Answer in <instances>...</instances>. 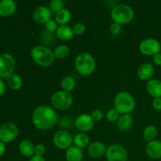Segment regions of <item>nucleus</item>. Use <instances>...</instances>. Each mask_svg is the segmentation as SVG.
<instances>
[{
	"label": "nucleus",
	"mask_w": 161,
	"mask_h": 161,
	"mask_svg": "<svg viewBox=\"0 0 161 161\" xmlns=\"http://www.w3.org/2000/svg\"><path fill=\"white\" fill-rule=\"evenodd\" d=\"M58 121V115L48 105H39L32 114L33 124L39 130H48L53 127Z\"/></svg>",
	"instance_id": "obj_1"
},
{
	"label": "nucleus",
	"mask_w": 161,
	"mask_h": 161,
	"mask_svg": "<svg viewBox=\"0 0 161 161\" xmlns=\"http://www.w3.org/2000/svg\"><path fill=\"white\" fill-rule=\"evenodd\" d=\"M148 93L154 98L161 97V81L158 80H150L146 84Z\"/></svg>",
	"instance_id": "obj_17"
},
{
	"label": "nucleus",
	"mask_w": 161,
	"mask_h": 161,
	"mask_svg": "<svg viewBox=\"0 0 161 161\" xmlns=\"http://www.w3.org/2000/svg\"><path fill=\"white\" fill-rule=\"evenodd\" d=\"M75 80L71 76H65L61 80V86L64 89V91L70 92L75 88Z\"/></svg>",
	"instance_id": "obj_29"
},
{
	"label": "nucleus",
	"mask_w": 161,
	"mask_h": 161,
	"mask_svg": "<svg viewBox=\"0 0 161 161\" xmlns=\"http://www.w3.org/2000/svg\"><path fill=\"white\" fill-rule=\"evenodd\" d=\"M72 96L69 92L65 91H58L51 97V104L58 110H66L72 104Z\"/></svg>",
	"instance_id": "obj_6"
},
{
	"label": "nucleus",
	"mask_w": 161,
	"mask_h": 161,
	"mask_svg": "<svg viewBox=\"0 0 161 161\" xmlns=\"http://www.w3.org/2000/svg\"><path fill=\"white\" fill-rule=\"evenodd\" d=\"M106 152L105 145L100 142H95L90 145L88 148V153L90 157L94 159H98L102 157Z\"/></svg>",
	"instance_id": "obj_16"
},
{
	"label": "nucleus",
	"mask_w": 161,
	"mask_h": 161,
	"mask_svg": "<svg viewBox=\"0 0 161 161\" xmlns=\"http://www.w3.org/2000/svg\"><path fill=\"white\" fill-rule=\"evenodd\" d=\"M5 91H6V86H5L4 82L0 78V97L4 94Z\"/></svg>",
	"instance_id": "obj_39"
},
{
	"label": "nucleus",
	"mask_w": 161,
	"mask_h": 161,
	"mask_svg": "<svg viewBox=\"0 0 161 161\" xmlns=\"http://www.w3.org/2000/svg\"><path fill=\"white\" fill-rule=\"evenodd\" d=\"M108 161H127V153L125 148L118 144L110 146L105 152Z\"/></svg>",
	"instance_id": "obj_8"
},
{
	"label": "nucleus",
	"mask_w": 161,
	"mask_h": 161,
	"mask_svg": "<svg viewBox=\"0 0 161 161\" xmlns=\"http://www.w3.org/2000/svg\"><path fill=\"white\" fill-rule=\"evenodd\" d=\"M45 27H46V30L50 32H54L56 31V29H58L57 28V22L54 21L53 20H49L47 23L45 24Z\"/></svg>",
	"instance_id": "obj_32"
},
{
	"label": "nucleus",
	"mask_w": 161,
	"mask_h": 161,
	"mask_svg": "<svg viewBox=\"0 0 161 161\" xmlns=\"http://www.w3.org/2000/svg\"><path fill=\"white\" fill-rule=\"evenodd\" d=\"M157 136V129L154 126H148L143 130V138L148 142L154 141Z\"/></svg>",
	"instance_id": "obj_25"
},
{
	"label": "nucleus",
	"mask_w": 161,
	"mask_h": 161,
	"mask_svg": "<svg viewBox=\"0 0 161 161\" xmlns=\"http://www.w3.org/2000/svg\"><path fill=\"white\" fill-rule=\"evenodd\" d=\"M51 17V11L47 6H39L36 8L33 14L35 21L39 24H46Z\"/></svg>",
	"instance_id": "obj_13"
},
{
	"label": "nucleus",
	"mask_w": 161,
	"mask_h": 161,
	"mask_svg": "<svg viewBox=\"0 0 161 161\" xmlns=\"http://www.w3.org/2000/svg\"><path fill=\"white\" fill-rule=\"evenodd\" d=\"M146 153L152 159H160L161 158V142L154 141L150 142L146 145Z\"/></svg>",
	"instance_id": "obj_15"
},
{
	"label": "nucleus",
	"mask_w": 161,
	"mask_h": 161,
	"mask_svg": "<svg viewBox=\"0 0 161 161\" xmlns=\"http://www.w3.org/2000/svg\"><path fill=\"white\" fill-rule=\"evenodd\" d=\"M153 61L157 65H161V54L160 53H157V54L154 55L153 57Z\"/></svg>",
	"instance_id": "obj_38"
},
{
	"label": "nucleus",
	"mask_w": 161,
	"mask_h": 161,
	"mask_svg": "<svg viewBox=\"0 0 161 161\" xmlns=\"http://www.w3.org/2000/svg\"><path fill=\"white\" fill-rule=\"evenodd\" d=\"M5 151H6V145L4 142L0 141V157L5 153Z\"/></svg>",
	"instance_id": "obj_40"
},
{
	"label": "nucleus",
	"mask_w": 161,
	"mask_h": 161,
	"mask_svg": "<svg viewBox=\"0 0 161 161\" xmlns=\"http://www.w3.org/2000/svg\"><path fill=\"white\" fill-rule=\"evenodd\" d=\"M41 41L46 44V45H53L56 42V36L53 32H50L48 31H44L41 35Z\"/></svg>",
	"instance_id": "obj_28"
},
{
	"label": "nucleus",
	"mask_w": 161,
	"mask_h": 161,
	"mask_svg": "<svg viewBox=\"0 0 161 161\" xmlns=\"http://www.w3.org/2000/svg\"><path fill=\"white\" fill-rule=\"evenodd\" d=\"M53 52L55 58L62 59V58H65L69 56L70 50H69V47H67V46L60 45L57 47Z\"/></svg>",
	"instance_id": "obj_27"
},
{
	"label": "nucleus",
	"mask_w": 161,
	"mask_h": 161,
	"mask_svg": "<svg viewBox=\"0 0 161 161\" xmlns=\"http://www.w3.org/2000/svg\"><path fill=\"white\" fill-rule=\"evenodd\" d=\"M31 57L36 64L43 67L50 65L54 61L53 52L44 46H36L31 50Z\"/></svg>",
	"instance_id": "obj_2"
},
{
	"label": "nucleus",
	"mask_w": 161,
	"mask_h": 161,
	"mask_svg": "<svg viewBox=\"0 0 161 161\" xmlns=\"http://www.w3.org/2000/svg\"><path fill=\"white\" fill-rule=\"evenodd\" d=\"M75 125L77 129L81 131H88L94 127V120L90 115L83 114L76 118Z\"/></svg>",
	"instance_id": "obj_12"
},
{
	"label": "nucleus",
	"mask_w": 161,
	"mask_h": 161,
	"mask_svg": "<svg viewBox=\"0 0 161 161\" xmlns=\"http://www.w3.org/2000/svg\"><path fill=\"white\" fill-rule=\"evenodd\" d=\"M139 50L146 55H156L160 51V44L157 39L149 38L140 43Z\"/></svg>",
	"instance_id": "obj_10"
},
{
	"label": "nucleus",
	"mask_w": 161,
	"mask_h": 161,
	"mask_svg": "<svg viewBox=\"0 0 161 161\" xmlns=\"http://www.w3.org/2000/svg\"><path fill=\"white\" fill-rule=\"evenodd\" d=\"M153 107L156 110H161V97L154 98L153 101Z\"/></svg>",
	"instance_id": "obj_37"
},
{
	"label": "nucleus",
	"mask_w": 161,
	"mask_h": 161,
	"mask_svg": "<svg viewBox=\"0 0 161 161\" xmlns=\"http://www.w3.org/2000/svg\"><path fill=\"white\" fill-rule=\"evenodd\" d=\"M121 30V27H120V25H118V24H113V25H111V27H110V31H111L113 34H118V33Z\"/></svg>",
	"instance_id": "obj_36"
},
{
	"label": "nucleus",
	"mask_w": 161,
	"mask_h": 161,
	"mask_svg": "<svg viewBox=\"0 0 161 161\" xmlns=\"http://www.w3.org/2000/svg\"><path fill=\"white\" fill-rule=\"evenodd\" d=\"M6 83L8 86L12 90H19L22 86V79L18 74L12 73L6 78Z\"/></svg>",
	"instance_id": "obj_22"
},
{
	"label": "nucleus",
	"mask_w": 161,
	"mask_h": 161,
	"mask_svg": "<svg viewBox=\"0 0 161 161\" xmlns=\"http://www.w3.org/2000/svg\"><path fill=\"white\" fill-rule=\"evenodd\" d=\"M45 153V147L42 144H38L35 146V154L39 157H42Z\"/></svg>",
	"instance_id": "obj_34"
},
{
	"label": "nucleus",
	"mask_w": 161,
	"mask_h": 161,
	"mask_svg": "<svg viewBox=\"0 0 161 161\" xmlns=\"http://www.w3.org/2000/svg\"><path fill=\"white\" fill-rule=\"evenodd\" d=\"M91 117L93 118L94 121H99L103 117V113L101 110L96 109L93 111L92 114H91Z\"/></svg>",
	"instance_id": "obj_35"
},
{
	"label": "nucleus",
	"mask_w": 161,
	"mask_h": 161,
	"mask_svg": "<svg viewBox=\"0 0 161 161\" xmlns=\"http://www.w3.org/2000/svg\"><path fill=\"white\" fill-rule=\"evenodd\" d=\"M17 9V4L14 0H3L0 2V16L7 17L13 15Z\"/></svg>",
	"instance_id": "obj_14"
},
{
	"label": "nucleus",
	"mask_w": 161,
	"mask_h": 161,
	"mask_svg": "<svg viewBox=\"0 0 161 161\" xmlns=\"http://www.w3.org/2000/svg\"><path fill=\"white\" fill-rule=\"evenodd\" d=\"M160 50H161V44H160Z\"/></svg>",
	"instance_id": "obj_42"
},
{
	"label": "nucleus",
	"mask_w": 161,
	"mask_h": 161,
	"mask_svg": "<svg viewBox=\"0 0 161 161\" xmlns=\"http://www.w3.org/2000/svg\"><path fill=\"white\" fill-rule=\"evenodd\" d=\"M65 157L67 161H81L83 159V152L77 146H71L66 151Z\"/></svg>",
	"instance_id": "obj_19"
},
{
	"label": "nucleus",
	"mask_w": 161,
	"mask_h": 161,
	"mask_svg": "<svg viewBox=\"0 0 161 161\" xmlns=\"http://www.w3.org/2000/svg\"><path fill=\"white\" fill-rule=\"evenodd\" d=\"M71 19V13L68 9H63L56 14V22L60 25H65Z\"/></svg>",
	"instance_id": "obj_24"
},
{
	"label": "nucleus",
	"mask_w": 161,
	"mask_h": 161,
	"mask_svg": "<svg viewBox=\"0 0 161 161\" xmlns=\"http://www.w3.org/2000/svg\"><path fill=\"white\" fill-rule=\"evenodd\" d=\"M114 105L116 110L119 113L129 114L133 111L135 106V102L133 96L128 92H119L115 97Z\"/></svg>",
	"instance_id": "obj_3"
},
{
	"label": "nucleus",
	"mask_w": 161,
	"mask_h": 161,
	"mask_svg": "<svg viewBox=\"0 0 161 161\" xmlns=\"http://www.w3.org/2000/svg\"><path fill=\"white\" fill-rule=\"evenodd\" d=\"M16 61L14 57L7 53H0V78H7L14 73Z\"/></svg>",
	"instance_id": "obj_7"
},
{
	"label": "nucleus",
	"mask_w": 161,
	"mask_h": 161,
	"mask_svg": "<svg viewBox=\"0 0 161 161\" xmlns=\"http://www.w3.org/2000/svg\"><path fill=\"white\" fill-rule=\"evenodd\" d=\"M132 124V116L130 114H124L122 115L117 120V127L120 130H127L131 127Z\"/></svg>",
	"instance_id": "obj_23"
},
{
	"label": "nucleus",
	"mask_w": 161,
	"mask_h": 161,
	"mask_svg": "<svg viewBox=\"0 0 161 161\" xmlns=\"http://www.w3.org/2000/svg\"><path fill=\"white\" fill-rule=\"evenodd\" d=\"M73 142L75 145V146L79 148H84L89 144L90 139L89 137L85 134H78L73 138Z\"/></svg>",
	"instance_id": "obj_26"
},
{
	"label": "nucleus",
	"mask_w": 161,
	"mask_h": 161,
	"mask_svg": "<svg viewBox=\"0 0 161 161\" xmlns=\"http://www.w3.org/2000/svg\"><path fill=\"white\" fill-rule=\"evenodd\" d=\"M72 30H73L74 34L81 35L83 34L85 31V30H86V27H85V25H83V23H77L74 25Z\"/></svg>",
	"instance_id": "obj_33"
},
{
	"label": "nucleus",
	"mask_w": 161,
	"mask_h": 161,
	"mask_svg": "<svg viewBox=\"0 0 161 161\" xmlns=\"http://www.w3.org/2000/svg\"><path fill=\"white\" fill-rule=\"evenodd\" d=\"M19 150L25 157H31L35 153V146L31 141L24 140L19 145Z\"/></svg>",
	"instance_id": "obj_21"
},
{
	"label": "nucleus",
	"mask_w": 161,
	"mask_h": 161,
	"mask_svg": "<svg viewBox=\"0 0 161 161\" xmlns=\"http://www.w3.org/2000/svg\"><path fill=\"white\" fill-rule=\"evenodd\" d=\"M73 142V138L66 130H58L53 135V143L61 149H69Z\"/></svg>",
	"instance_id": "obj_11"
},
{
	"label": "nucleus",
	"mask_w": 161,
	"mask_h": 161,
	"mask_svg": "<svg viewBox=\"0 0 161 161\" xmlns=\"http://www.w3.org/2000/svg\"><path fill=\"white\" fill-rule=\"evenodd\" d=\"M18 135V128L11 123H6L0 127V141L4 143L14 141Z\"/></svg>",
	"instance_id": "obj_9"
},
{
	"label": "nucleus",
	"mask_w": 161,
	"mask_h": 161,
	"mask_svg": "<svg viewBox=\"0 0 161 161\" xmlns=\"http://www.w3.org/2000/svg\"><path fill=\"white\" fill-rule=\"evenodd\" d=\"M56 34L58 38L62 40H69L74 36L73 30L68 25H61L57 29Z\"/></svg>",
	"instance_id": "obj_20"
},
{
	"label": "nucleus",
	"mask_w": 161,
	"mask_h": 161,
	"mask_svg": "<svg viewBox=\"0 0 161 161\" xmlns=\"http://www.w3.org/2000/svg\"><path fill=\"white\" fill-rule=\"evenodd\" d=\"M29 161H46L42 157H39V156H32L30 159Z\"/></svg>",
	"instance_id": "obj_41"
},
{
	"label": "nucleus",
	"mask_w": 161,
	"mask_h": 161,
	"mask_svg": "<svg viewBox=\"0 0 161 161\" xmlns=\"http://www.w3.org/2000/svg\"><path fill=\"white\" fill-rule=\"evenodd\" d=\"M107 119H108L109 122H116L119 119V113L115 109H111L107 113L106 115Z\"/></svg>",
	"instance_id": "obj_31"
},
{
	"label": "nucleus",
	"mask_w": 161,
	"mask_h": 161,
	"mask_svg": "<svg viewBox=\"0 0 161 161\" xmlns=\"http://www.w3.org/2000/svg\"><path fill=\"white\" fill-rule=\"evenodd\" d=\"M154 74V68L150 63H144L139 67L138 70V76L142 80H148Z\"/></svg>",
	"instance_id": "obj_18"
},
{
	"label": "nucleus",
	"mask_w": 161,
	"mask_h": 161,
	"mask_svg": "<svg viewBox=\"0 0 161 161\" xmlns=\"http://www.w3.org/2000/svg\"><path fill=\"white\" fill-rule=\"evenodd\" d=\"M75 67L80 74L83 75H89L95 69V61L89 53H80L75 60Z\"/></svg>",
	"instance_id": "obj_4"
},
{
	"label": "nucleus",
	"mask_w": 161,
	"mask_h": 161,
	"mask_svg": "<svg viewBox=\"0 0 161 161\" xmlns=\"http://www.w3.org/2000/svg\"><path fill=\"white\" fill-rule=\"evenodd\" d=\"M135 16L133 9L127 5H117L113 9L111 17L113 21L118 25L130 22Z\"/></svg>",
	"instance_id": "obj_5"
},
{
	"label": "nucleus",
	"mask_w": 161,
	"mask_h": 161,
	"mask_svg": "<svg viewBox=\"0 0 161 161\" xmlns=\"http://www.w3.org/2000/svg\"><path fill=\"white\" fill-rule=\"evenodd\" d=\"M63 6L64 3L61 0H52L50 3V9L55 14H58L59 11L63 9Z\"/></svg>",
	"instance_id": "obj_30"
}]
</instances>
